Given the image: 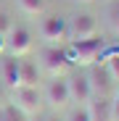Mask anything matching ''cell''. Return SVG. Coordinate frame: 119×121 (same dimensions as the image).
Segmentation results:
<instances>
[{
    "label": "cell",
    "instance_id": "7",
    "mask_svg": "<svg viewBox=\"0 0 119 121\" xmlns=\"http://www.w3.org/2000/svg\"><path fill=\"white\" fill-rule=\"evenodd\" d=\"M5 50L13 55V58H21L32 50V34L24 29V26H13L8 34H5Z\"/></svg>",
    "mask_w": 119,
    "mask_h": 121
},
{
    "label": "cell",
    "instance_id": "21",
    "mask_svg": "<svg viewBox=\"0 0 119 121\" xmlns=\"http://www.w3.org/2000/svg\"><path fill=\"white\" fill-rule=\"evenodd\" d=\"M32 121H48V118H43V116L37 113V116H32Z\"/></svg>",
    "mask_w": 119,
    "mask_h": 121
},
{
    "label": "cell",
    "instance_id": "18",
    "mask_svg": "<svg viewBox=\"0 0 119 121\" xmlns=\"http://www.w3.org/2000/svg\"><path fill=\"white\" fill-rule=\"evenodd\" d=\"M111 121H119V92L111 97Z\"/></svg>",
    "mask_w": 119,
    "mask_h": 121
},
{
    "label": "cell",
    "instance_id": "14",
    "mask_svg": "<svg viewBox=\"0 0 119 121\" xmlns=\"http://www.w3.org/2000/svg\"><path fill=\"white\" fill-rule=\"evenodd\" d=\"M106 74H109V79H114V82H119V53H114V55H109L106 60Z\"/></svg>",
    "mask_w": 119,
    "mask_h": 121
},
{
    "label": "cell",
    "instance_id": "17",
    "mask_svg": "<svg viewBox=\"0 0 119 121\" xmlns=\"http://www.w3.org/2000/svg\"><path fill=\"white\" fill-rule=\"evenodd\" d=\"M109 18H111L114 32L119 34V0H111V5H109Z\"/></svg>",
    "mask_w": 119,
    "mask_h": 121
},
{
    "label": "cell",
    "instance_id": "6",
    "mask_svg": "<svg viewBox=\"0 0 119 121\" xmlns=\"http://www.w3.org/2000/svg\"><path fill=\"white\" fill-rule=\"evenodd\" d=\"M40 69L50 76H64L69 71V60H66V53L56 45H48L43 53H40Z\"/></svg>",
    "mask_w": 119,
    "mask_h": 121
},
{
    "label": "cell",
    "instance_id": "15",
    "mask_svg": "<svg viewBox=\"0 0 119 121\" xmlns=\"http://www.w3.org/2000/svg\"><path fill=\"white\" fill-rule=\"evenodd\" d=\"M66 121H93V118H90V111H87V105H74V108L69 111Z\"/></svg>",
    "mask_w": 119,
    "mask_h": 121
},
{
    "label": "cell",
    "instance_id": "19",
    "mask_svg": "<svg viewBox=\"0 0 119 121\" xmlns=\"http://www.w3.org/2000/svg\"><path fill=\"white\" fill-rule=\"evenodd\" d=\"M5 53V34H0V55Z\"/></svg>",
    "mask_w": 119,
    "mask_h": 121
},
{
    "label": "cell",
    "instance_id": "8",
    "mask_svg": "<svg viewBox=\"0 0 119 121\" xmlns=\"http://www.w3.org/2000/svg\"><path fill=\"white\" fill-rule=\"evenodd\" d=\"M66 84H69V97H71V103H77V105H87V103H90L93 87H90V82H87V76H69Z\"/></svg>",
    "mask_w": 119,
    "mask_h": 121
},
{
    "label": "cell",
    "instance_id": "22",
    "mask_svg": "<svg viewBox=\"0 0 119 121\" xmlns=\"http://www.w3.org/2000/svg\"><path fill=\"white\" fill-rule=\"evenodd\" d=\"M77 3H93V0H77Z\"/></svg>",
    "mask_w": 119,
    "mask_h": 121
},
{
    "label": "cell",
    "instance_id": "4",
    "mask_svg": "<svg viewBox=\"0 0 119 121\" xmlns=\"http://www.w3.org/2000/svg\"><path fill=\"white\" fill-rule=\"evenodd\" d=\"M43 103L50 105L53 111H64L69 108L71 97H69V84H66V76H50V82L43 92Z\"/></svg>",
    "mask_w": 119,
    "mask_h": 121
},
{
    "label": "cell",
    "instance_id": "11",
    "mask_svg": "<svg viewBox=\"0 0 119 121\" xmlns=\"http://www.w3.org/2000/svg\"><path fill=\"white\" fill-rule=\"evenodd\" d=\"M3 82L16 90V87H21V76H19V60L11 55L8 60H3Z\"/></svg>",
    "mask_w": 119,
    "mask_h": 121
},
{
    "label": "cell",
    "instance_id": "16",
    "mask_svg": "<svg viewBox=\"0 0 119 121\" xmlns=\"http://www.w3.org/2000/svg\"><path fill=\"white\" fill-rule=\"evenodd\" d=\"M13 29V18H11V13L5 11V8H0V34H8Z\"/></svg>",
    "mask_w": 119,
    "mask_h": 121
},
{
    "label": "cell",
    "instance_id": "23",
    "mask_svg": "<svg viewBox=\"0 0 119 121\" xmlns=\"http://www.w3.org/2000/svg\"><path fill=\"white\" fill-rule=\"evenodd\" d=\"M48 121H61V118H56V116H53V118H48Z\"/></svg>",
    "mask_w": 119,
    "mask_h": 121
},
{
    "label": "cell",
    "instance_id": "10",
    "mask_svg": "<svg viewBox=\"0 0 119 121\" xmlns=\"http://www.w3.org/2000/svg\"><path fill=\"white\" fill-rule=\"evenodd\" d=\"M19 76H21V84L37 87V82H40V69H37V63H32V60H19Z\"/></svg>",
    "mask_w": 119,
    "mask_h": 121
},
{
    "label": "cell",
    "instance_id": "1",
    "mask_svg": "<svg viewBox=\"0 0 119 121\" xmlns=\"http://www.w3.org/2000/svg\"><path fill=\"white\" fill-rule=\"evenodd\" d=\"M103 45L106 42L101 37H93V39H82V42H69V48L64 53H66L69 66H93L101 55Z\"/></svg>",
    "mask_w": 119,
    "mask_h": 121
},
{
    "label": "cell",
    "instance_id": "13",
    "mask_svg": "<svg viewBox=\"0 0 119 121\" xmlns=\"http://www.w3.org/2000/svg\"><path fill=\"white\" fill-rule=\"evenodd\" d=\"M19 8L27 16H40L45 11V0H19Z\"/></svg>",
    "mask_w": 119,
    "mask_h": 121
},
{
    "label": "cell",
    "instance_id": "2",
    "mask_svg": "<svg viewBox=\"0 0 119 121\" xmlns=\"http://www.w3.org/2000/svg\"><path fill=\"white\" fill-rule=\"evenodd\" d=\"M11 92H13L11 95V105H16L27 118H32V116H37L40 111H43V92H40V87L21 84V87H16Z\"/></svg>",
    "mask_w": 119,
    "mask_h": 121
},
{
    "label": "cell",
    "instance_id": "3",
    "mask_svg": "<svg viewBox=\"0 0 119 121\" xmlns=\"http://www.w3.org/2000/svg\"><path fill=\"white\" fill-rule=\"evenodd\" d=\"M98 34H101V24H98V16H93V13H77L69 21V42L93 39Z\"/></svg>",
    "mask_w": 119,
    "mask_h": 121
},
{
    "label": "cell",
    "instance_id": "12",
    "mask_svg": "<svg viewBox=\"0 0 119 121\" xmlns=\"http://www.w3.org/2000/svg\"><path fill=\"white\" fill-rule=\"evenodd\" d=\"M109 74H106V69H101V66H95L93 71H90V76H87V82H90V87H93V95H106V87H109Z\"/></svg>",
    "mask_w": 119,
    "mask_h": 121
},
{
    "label": "cell",
    "instance_id": "5",
    "mask_svg": "<svg viewBox=\"0 0 119 121\" xmlns=\"http://www.w3.org/2000/svg\"><path fill=\"white\" fill-rule=\"evenodd\" d=\"M40 37H43V42L45 45H61L69 39V24H66V18L61 16H45L43 18V24H40Z\"/></svg>",
    "mask_w": 119,
    "mask_h": 121
},
{
    "label": "cell",
    "instance_id": "9",
    "mask_svg": "<svg viewBox=\"0 0 119 121\" xmlns=\"http://www.w3.org/2000/svg\"><path fill=\"white\" fill-rule=\"evenodd\" d=\"M90 118L93 121H111V97L106 95H93L90 103H87Z\"/></svg>",
    "mask_w": 119,
    "mask_h": 121
},
{
    "label": "cell",
    "instance_id": "20",
    "mask_svg": "<svg viewBox=\"0 0 119 121\" xmlns=\"http://www.w3.org/2000/svg\"><path fill=\"white\" fill-rule=\"evenodd\" d=\"M0 121H11V118H8V113H5L3 108H0Z\"/></svg>",
    "mask_w": 119,
    "mask_h": 121
}]
</instances>
